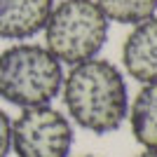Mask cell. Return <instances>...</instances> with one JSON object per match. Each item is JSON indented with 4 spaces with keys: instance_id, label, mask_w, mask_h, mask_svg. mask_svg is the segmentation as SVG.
Here are the masks:
<instances>
[{
    "instance_id": "obj_1",
    "label": "cell",
    "mask_w": 157,
    "mask_h": 157,
    "mask_svg": "<svg viewBox=\"0 0 157 157\" xmlns=\"http://www.w3.org/2000/svg\"><path fill=\"white\" fill-rule=\"evenodd\" d=\"M68 117L92 134H113L127 122L129 89L115 63L105 59H89L71 66L61 85Z\"/></svg>"
},
{
    "instance_id": "obj_2",
    "label": "cell",
    "mask_w": 157,
    "mask_h": 157,
    "mask_svg": "<svg viewBox=\"0 0 157 157\" xmlns=\"http://www.w3.org/2000/svg\"><path fill=\"white\" fill-rule=\"evenodd\" d=\"M63 75V63L42 45L17 42L0 52V98L17 108L49 105Z\"/></svg>"
},
{
    "instance_id": "obj_3",
    "label": "cell",
    "mask_w": 157,
    "mask_h": 157,
    "mask_svg": "<svg viewBox=\"0 0 157 157\" xmlns=\"http://www.w3.org/2000/svg\"><path fill=\"white\" fill-rule=\"evenodd\" d=\"M110 21L94 0H61L52 7L45 28V47L61 61L75 66L96 59L108 40Z\"/></svg>"
},
{
    "instance_id": "obj_4",
    "label": "cell",
    "mask_w": 157,
    "mask_h": 157,
    "mask_svg": "<svg viewBox=\"0 0 157 157\" xmlns=\"http://www.w3.org/2000/svg\"><path fill=\"white\" fill-rule=\"evenodd\" d=\"M73 143L71 120L52 103L21 108L12 120V150L17 157H71Z\"/></svg>"
},
{
    "instance_id": "obj_5",
    "label": "cell",
    "mask_w": 157,
    "mask_h": 157,
    "mask_svg": "<svg viewBox=\"0 0 157 157\" xmlns=\"http://www.w3.org/2000/svg\"><path fill=\"white\" fill-rule=\"evenodd\" d=\"M122 63L136 82H157V14L131 28L122 45Z\"/></svg>"
},
{
    "instance_id": "obj_6",
    "label": "cell",
    "mask_w": 157,
    "mask_h": 157,
    "mask_svg": "<svg viewBox=\"0 0 157 157\" xmlns=\"http://www.w3.org/2000/svg\"><path fill=\"white\" fill-rule=\"evenodd\" d=\"M52 0H0V40H31L42 33Z\"/></svg>"
},
{
    "instance_id": "obj_7",
    "label": "cell",
    "mask_w": 157,
    "mask_h": 157,
    "mask_svg": "<svg viewBox=\"0 0 157 157\" xmlns=\"http://www.w3.org/2000/svg\"><path fill=\"white\" fill-rule=\"evenodd\" d=\"M127 120L138 143L148 150H157V82L143 85L138 89L129 105Z\"/></svg>"
},
{
    "instance_id": "obj_8",
    "label": "cell",
    "mask_w": 157,
    "mask_h": 157,
    "mask_svg": "<svg viewBox=\"0 0 157 157\" xmlns=\"http://www.w3.org/2000/svg\"><path fill=\"white\" fill-rule=\"evenodd\" d=\"M108 21L136 26L157 14V0H94Z\"/></svg>"
},
{
    "instance_id": "obj_9",
    "label": "cell",
    "mask_w": 157,
    "mask_h": 157,
    "mask_svg": "<svg viewBox=\"0 0 157 157\" xmlns=\"http://www.w3.org/2000/svg\"><path fill=\"white\" fill-rule=\"evenodd\" d=\"M12 152V120L0 108V157H10Z\"/></svg>"
},
{
    "instance_id": "obj_10",
    "label": "cell",
    "mask_w": 157,
    "mask_h": 157,
    "mask_svg": "<svg viewBox=\"0 0 157 157\" xmlns=\"http://www.w3.org/2000/svg\"><path fill=\"white\" fill-rule=\"evenodd\" d=\"M136 157H157V150H148V148H145L143 152H138Z\"/></svg>"
},
{
    "instance_id": "obj_11",
    "label": "cell",
    "mask_w": 157,
    "mask_h": 157,
    "mask_svg": "<svg viewBox=\"0 0 157 157\" xmlns=\"http://www.w3.org/2000/svg\"><path fill=\"white\" fill-rule=\"evenodd\" d=\"M80 157H94V155H80Z\"/></svg>"
}]
</instances>
